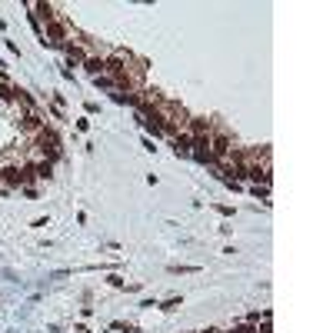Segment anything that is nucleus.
Here are the masks:
<instances>
[{"mask_svg": "<svg viewBox=\"0 0 333 333\" xmlns=\"http://www.w3.org/2000/svg\"><path fill=\"white\" fill-rule=\"evenodd\" d=\"M4 180H7V183H24V174H20V166H7V170H4Z\"/></svg>", "mask_w": 333, "mask_h": 333, "instance_id": "nucleus-1", "label": "nucleus"}, {"mask_svg": "<svg viewBox=\"0 0 333 333\" xmlns=\"http://www.w3.org/2000/svg\"><path fill=\"white\" fill-rule=\"evenodd\" d=\"M87 70L94 73V77H100V70H103V60H100V57H90V60H87Z\"/></svg>", "mask_w": 333, "mask_h": 333, "instance_id": "nucleus-2", "label": "nucleus"}, {"mask_svg": "<svg viewBox=\"0 0 333 333\" xmlns=\"http://www.w3.org/2000/svg\"><path fill=\"white\" fill-rule=\"evenodd\" d=\"M33 174H37V177H44V180H50V177H54V166H50V163H40L37 170H33Z\"/></svg>", "mask_w": 333, "mask_h": 333, "instance_id": "nucleus-3", "label": "nucleus"}, {"mask_svg": "<svg viewBox=\"0 0 333 333\" xmlns=\"http://www.w3.org/2000/svg\"><path fill=\"white\" fill-rule=\"evenodd\" d=\"M0 100H4V103H10V100H14V90H10L7 84H0Z\"/></svg>", "mask_w": 333, "mask_h": 333, "instance_id": "nucleus-4", "label": "nucleus"}, {"mask_svg": "<svg viewBox=\"0 0 333 333\" xmlns=\"http://www.w3.org/2000/svg\"><path fill=\"white\" fill-rule=\"evenodd\" d=\"M40 17H44V20H54V7H50V4H40Z\"/></svg>", "mask_w": 333, "mask_h": 333, "instance_id": "nucleus-5", "label": "nucleus"}, {"mask_svg": "<svg viewBox=\"0 0 333 333\" xmlns=\"http://www.w3.org/2000/svg\"><path fill=\"white\" fill-rule=\"evenodd\" d=\"M67 57H70V60H80V57H84V50H80V47H67Z\"/></svg>", "mask_w": 333, "mask_h": 333, "instance_id": "nucleus-6", "label": "nucleus"}, {"mask_svg": "<svg viewBox=\"0 0 333 333\" xmlns=\"http://www.w3.org/2000/svg\"><path fill=\"white\" fill-rule=\"evenodd\" d=\"M47 33H50V37H64V27H60V24H50Z\"/></svg>", "mask_w": 333, "mask_h": 333, "instance_id": "nucleus-7", "label": "nucleus"}, {"mask_svg": "<svg viewBox=\"0 0 333 333\" xmlns=\"http://www.w3.org/2000/svg\"><path fill=\"white\" fill-rule=\"evenodd\" d=\"M174 307H180V297H170V300L163 303V310H174Z\"/></svg>", "mask_w": 333, "mask_h": 333, "instance_id": "nucleus-8", "label": "nucleus"}, {"mask_svg": "<svg viewBox=\"0 0 333 333\" xmlns=\"http://www.w3.org/2000/svg\"><path fill=\"white\" fill-rule=\"evenodd\" d=\"M230 333H257L254 326H237V330H230Z\"/></svg>", "mask_w": 333, "mask_h": 333, "instance_id": "nucleus-9", "label": "nucleus"}, {"mask_svg": "<svg viewBox=\"0 0 333 333\" xmlns=\"http://www.w3.org/2000/svg\"><path fill=\"white\" fill-rule=\"evenodd\" d=\"M77 333H90V330H87V326H77Z\"/></svg>", "mask_w": 333, "mask_h": 333, "instance_id": "nucleus-10", "label": "nucleus"}]
</instances>
